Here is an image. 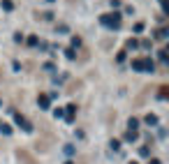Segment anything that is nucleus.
I'll return each mask as SVG.
<instances>
[{"instance_id":"dca6fc26","label":"nucleus","mask_w":169,"mask_h":164,"mask_svg":"<svg viewBox=\"0 0 169 164\" xmlns=\"http://www.w3.org/2000/svg\"><path fill=\"white\" fill-rule=\"evenodd\" d=\"M79 44H81V39H79V37H72V51H74V49H77V46H79Z\"/></svg>"},{"instance_id":"f8f14e48","label":"nucleus","mask_w":169,"mask_h":164,"mask_svg":"<svg viewBox=\"0 0 169 164\" xmlns=\"http://www.w3.org/2000/svg\"><path fill=\"white\" fill-rule=\"evenodd\" d=\"M132 69H137V72L141 69V58H139V60H132Z\"/></svg>"},{"instance_id":"423d86ee","label":"nucleus","mask_w":169,"mask_h":164,"mask_svg":"<svg viewBox=\"0 0 169 164\" xmlns=\"http://www.w3.org/2000/svg\"><path fill=\"white\" fill-rule=\"evenodd\" d=\"M74 113H77V104H69V107H67V113H65V116H67V120H72V118H74Z\"/></svg>"},{"instance_id":"6e6552de","label":"nucleus","mask_w":169,"mask_h":164,"mask_svg":"<svg viewBox=\"0 0 169 164\" xmlns=\"http://www.w3.org/2000/svg\"><path fill=\"white\" fill-rule=\"evenodd\" d=\"M158 97H160V99H167V97H169V88H167V86H162V88H160Z\"/></svg>"},{"instance_id":"2eb2a0df","label":"nucleus","mask_w":169,"mask_h":164,"mask_svg":"<svg viewBox=\"0 0 169 164\" xmlns=\"http://www.w3.org/2000/svg\"><path fill=\"white\" fill-rule=\"evenodd\" d=\"M28 44H30V46H37L39 39H37V37H28Z\"/></svg>"},{"instance_id":"4be33fe9","label":"nucleus","mask_w":169,"mask_h":164,"mask_svg":"<svg viewBox=\"0 0 169 164\" xmlns=\"http://www.w3.org/2000/svg\"><path fill=\"white\" fill-rule=\"evenodd\" d=\"M148 164H162V162H160V160H151Z\"/></svg>"},{"instance_id":"ddd939ff","label":"nucleus","mask_w":169,"mask_h":164,"mask_svg":"<svg viewBox=\"0 0 169 164\" xmlns=\"http://www.w3.org/2000/svg\"><path fill=\"white\" fill-rule=\"evenodd\" d=\"M14 5H12V0H3V9H12Z\"/></svg>"},{"instance_id":"a211bd4d","label":"nucleus","mask_w":169,"mask_h":164,"mask_svg":"<svg viewBox=\"0 0 169 164\" xmlns=\"http://www.w3.org/2000/svg\"><path fill=\"white\" fill-rule=\"evenodd\" d=\"M160 60H162V62H167V49H162V51H160Z\"/></svg>"},{"instance_id":"4468645a","label":"nucleus","mask_w":169,"mask_h":164,"mask_svg":"<svg viewBox=\"0 0 169 164\" xmlns=\"http://www.w3.org/2000/svg\"><path fill=\"white\" fill-rule=\"evenodd\" d=\"M65 56L69 58V60H74V58H77V53H74V51H72V49H67V51H65Z\"/></svg>"},{"instance_id":"9b49d317","label":"nucleus","mask_w":169,"mask_h":164,"mask_svg":"<svg viewBox=\"0 0 169 164\" xmlns=\"http://www.w3.org/2000/svg\"><path fill=\"white\" fill-rule=\"evenodd\" d=\"M135 139H137V132H130V130H127V134H125V141H135Z\"/></svg>"},{"instance_id":"6ab92c4d","label":"nucleus","mask_w":169,"mask_h":164,"mask_svg":"<svg viewBox=\"0 0 169 164\" xmlns=\"http://www.w3.org/2000/svg\"><path fill=\"white\" fill-rule=\"evenodd\" d=\"M141 155H144V157L151 155V148H148V146H144V148H141Z\"/></svg>"},{"instance_id":"0eeeda50","label":"nucleus","mask_w":169,"mask_h":164,"mask_svg":"<svg viewBox=\"0 0 169 164\" xmlns=\"http://www.w3.org/2000/svg\"><path fill=\"white\" fill-rule=\"evenodd\" d=\"M127 127H130V132H137V127H139V120H137V118H130Z\"/></svg>"},{"instance_id":"39448f33","label":"nucleus","mask_w":169,"mask_h":164,"mask_svg":"<svg viewBox=\"0 0 169 164\" xmlns=\"http://www.w3.org/2000/svg\"><path fill=\"white\" fill-rule=\"evenodd\" d=\"M37 104H39V109H49L51 97H49V95H39V97H37Z\"/></svg>"},{"instance_id":"f3484780","label":"nucleus","mask_w":169,"mask_h":164,"mask_svg":"<svg viewBox=\"0 0 169 164\" xmlns=\"http://www.w3.org/2000/svg\"><path fill=\"white\" fill-rule=\"evenodd\" d=\"M0 130H3V134H12V127L9 125H0Z\"/></svg>"},{"instance_id":"f03ea898","label":"nucleus","mask_w":169,"mask_h":164,"mask_svg":"<svg viewBox=\"0 0 169 164\" xmlns=\"http://www.w3.org/2000/svg\"><path fill=\"white\" fill-rule=\"evenodd\" d=\"M14 120H16V125H19V127H23L26 132H30V130H33V125L28 122V118H26V116H21L19 111H14Z\"/></svg>"},{"instance_id":"5701e85b","label":"nucleus","mask_w":169,"mask_h":164,"mask_svg":"<svg viewBox=\"0 0 169 164\" xmlns=\"http://www.w3.org/2000/svg\"><path fill=\"white\" fill-rule=\"evenodd\" d=\"M65 164H74V162H65Z\"/></svg>"},{"instance_id":"393cba45","label":"nucleus","mask_w":169,"mask_h":164,"mask_svg":"<svg viewBox=\"0 0 169 164\" xmlns=\"http://www.w3.org/2000/svg\"><path fill=\"white\" fill-rule=\"evenodd\" d=\"M49 2H54V0H49Z\"/></svg>"},{"instance_id":"f257e3e1","label":"nucleus","mask_w":169,"mask_h":164,"mask_svg":"<svg viewBox=\"0 0 169 164\" xmlns=\"http://www.w3.org/2000/svg\"><path fill=\"white\" fill-rule=\"evenodd\" d=\"M100 21H102V26H107V28H118V26H120V14H118V12H111V14H102V16H100Z\"/></svg>"},{"instance_id":"1a4fd4ad","label":"nucleus","mask_w":169,"mask_h":164,"mask_svg":"<svg viewBox=\"0 0 169 164\" xmlns=\"http://www.w3.org/2000/svg\"><path fill=\"white\" fill-rule=\"evenodd\" d=\"M146 125H158V116L148 113V116H146Z\"/></svg>"},{"instance_id":"9d476101","label":"nucleus","mask_w":169,"mask_h":164,"mask_svg":"<svg viewBox=\"0 0 169 164\" xmlns=\"http://www.w3.org/2000/svg\"><path fill=\"white\" fill-rule=\"evenodd\" d=\"M155 37H158V39H165V37H167V28H160V30L155 32Z\"/></svg>"},{"instance_id":"20e7f679","label":"nucleus","mask_w":169,"mask_h":164,"mask_svg":"<svg viewBox=\"0 0 169 164\" xmlns=\"http://www.w3.org/2000/svg\"><path fill=\"white\" fill-rule=\"evenodd\" d=\"M141 69H146V72H155V62L151 60V58H141Z\"/></svg>"},{"instance_id":"b1692460","label":"nucleus","mask_w":169,"mask_h":164,"mask_svg":"<svg viewBox=\"0 0 169 164\" xmlns=\"http://www.w3.org/2000/svg\"><path fill=\"white\" fill-rule=\"evenodd\" d=\"M130 164H137V162H130Z\"/></svg>"},{"instance_id":"aec40b11","label":"nucleus","mask_w":169,"mask_h":164,"mask_svg":"<svg viewBox=\"0 0 169 164\" xmlns=\"http://www.w3.org/2000/svg\"><path fill=\"white\" fill-rule=\"evenodd\" d=\"M111 7H120V0H111Z\"/></svg>"},{"instance_id":"412c9836","label":"nucleus","mask_w":169,"mask_h":164,"mask_svg":"<svg viewBox=\"0 0 169 164\" xmlns=\"http://www.w3.org/2000/svg\"><path fill=\"white\" fill-rule=\"evenodd\" d=\"M160 5H162V9L167 12V0H160Z\"/></svg>"},{"instance_id":"7ed1b4c3","label":"nucleus","mask_w":169,"mask_h":164,"mask_svg":"<svg viewBox=\"0 0 169 164\" xmlns=\"http://www.w3.org/2000/svg\"><path fill=\"white\" fill-rule=\"evenodd\" d=\"M16 155H19V160H21L23 164H37V160H35V157L28 153V150H19Z\"/></svg>"}]
</instances>
